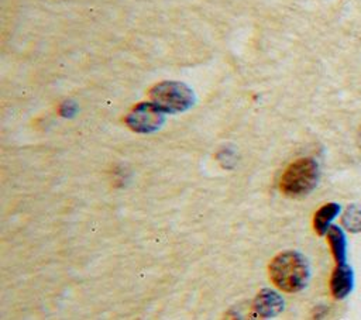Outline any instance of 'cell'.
<instances>
[{
  "label": "cell",
  "mask_w": 361,
  "mask_h": 320,
  "mask_svg": "<svg viewBox=\"0 0 361 320\" xmlns=\"http://www.w3.org/2000/svg\"><path fill=\"white\" fill-rule=\"evenodd\" d=\"M269 278L283 292H299L306 288L310 279L307 259L298 251H283L271 261Z\"/></svg>",
  "instance_id": "1"
},
{
  "label": "cell",
  "mask_w": 361,
  "mask_h": 320,
  "mask_svg": "<svg viewBox=\"0 0 361 320\" xmlns=\"http://www.w3.org/2000/svg\"><path fill=\"white\" fill-rule=\"evenodd\" d=\"M319 180V166L312 158H300L292 162L281 176V190L290 197H302L310 193Z\"/></svg>",
  "instance_id": "2"
},
{
  "label": "cell",
  "mask_w": 361,
  "mask_h": 320,
  "mask_svg": "<svg viewBox=\"0 0 361 320\" xmlns=\"http://www.w3.org/2000/svg\"><path fill=\"white\" fill-rule=\"evenodd\" d=\"M151 101L164 113H178L193 104L192 90L179 82H162L149 92Z\"/></svg>",
  "instance_id": "3"
},
{
  "label": "cell",
  "mask_w": 361,
  "mask_h": 320,
  "mask_svg": "<svg viewBox=\"0 0 361 320\" xmlns=\"http://www.w3.org/2000/svg\"><path fill=\"white\" fill-rule=\"evenodd\" d=\"M165 120V113L151 103L137 104L126 117L127 125L137 133H152L158 130Z\"/></svg>",
  "instance_id": "4"
},
{
  "label": "cell",
  "mask_w": 361,
  "mask_h": 320,
  "mask_svg": "<svg viewBox=\"0 0 361 320\" xmlns=\"http://www.w3.org/2000/svg\"><path fill=\"white\" fill-rule=\"evenodd\" d=\"M354 288V271L347 264H336L331 278H330V290L334 299H344L350 295Z\"/></svg>",
  "instance_id": "5"
},
{
  "label": "cell",
  "mask_w": 361,
  "mask_h": 320,
  "mask_svg": "<svg viewBox=\"0 0 361 320\" xmlns=\"http://www.w3.org/2000/svg\"><path fill=\"white\" fill-rule=\"evenodd\" d=\"M283 299L271 289H262L254 299L252 303V309L255 310V313L261 317L269 319V317H275L276 314H279L283 310Z\"/></svg>",
  "instance_id": "6"
},
{
  "label": "cell",
  "mask_w": 361,
  "mask_h": 320,
  "mask_svg": "<svg viewBox=\"0 0 361 320\" xmlns=\"http://www.w3.org/2000/svg\"><path fill=\"white\" fill-rule=\"evenodd\" d=\"M326 235L336 264L347 262V240L344 231L338 226H331Z\"/></svg>",
  "instance_id": "7"
},
{
  "label": "cell",
  "mask_w": 361,
  "mask_h": 320,
  "mask_svg": "<svg viewBox=\"0 0 361 320\" xmlns=\"http://www.w3.org/2000/svg\"><path fill=\"white\" fill-rule=\"evenodd\" d=\"M340 213V204L337 203H326L322 206L313 217V228L319 235H324L331 227V221Z\"/></svg>",
  "instance_id": "8"
},
{
  "label": "cell",
  "mask_w": 361,
  "mask_h": 320,
  "mask_svg": "<svg viewBox=\"0 0 361 320\" xmlns=\"http://www.w3.org/2000/svg\"><path fill=\"white\" fill-rule=\"evenodd\" d=\"M343 226L350 233H361V206L350 204L341 217Z\"/></svg>",
  "instance_id": "9"
},
{
  "label": "cell",
  "mask_w": 361,
  "mask_h": 320,
  "mask_svg": "<svg viewBox=\"0 0 361 320\" xmlns=\"http://www.w3.org/2000/svg\"><path fill=\"white\" fill-rule=\"evenodd\" d=\"M223 320H241V317L238 316V313H235L234 310H230L224 314V319Z\"/></svg>",
  "instance_id": "10"
},
{
  "label": "cell",
  "mask_w": 361,
  "mask_h": 320,
  "mask_svg": "<svg viewBox=\"0 0 361 320\" xmlns=\"http://www.w3.org/2000/svg\"><path fill=\"white\" fill-rule=\"evenodd\" d=\"M357 144H358V147L361 148V127L358 128V134H357Z\"/></svg>",
  "instance_id": "11"
}]
</instances>
